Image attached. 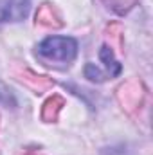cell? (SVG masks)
<instances>
[{"instance_id": "1", "label": "cell", "mask_w": 153, "mask_h": 155, "mask_svg": "<svg viewBox=\"0 0 153 155\" xmlns=\"http://www.w3.org/2000/svg\"><path fill=\"white\" fill-rule=\"evenodd\" d=\"M38 54L47 61L72 63L77 54V41L70 36H49L38 45Z\"/></svg>"}, {"instance_id": "2", "label": "cell", "mask_w": 153, "mask_h": 155, "mask_svg": "<svg viewBox=\"0 0 153 155\" xmlns=\"http://www.w3.org/2000/svg\"><path fill=\"white\" fill-rule=\"evenodd\" d=\"M31 0H0V24L20 22L27 16Z\"/></svg>"}, {"instance_id": "3", "label": "cell", "mask_w": 153, "mask_h": 155, "mask_svg": "<svg viewBox=\"0 0 153 155\" xmlns=\"http://www.w3.org/2000/svg\"><path fill=\"white\" fill-rule=\"evenodd\" d=\"M117 97H119L121 105H122L126 110H133V108H137V107L142 103V97H144L142 85L137 83V81H130V83L119 87Z\"/></svg>"}, {"instance_id": "4", "label": "cell", "mask_w": 153, "mask_h": 155, "mask_svg": "<svg viewBox=\"0 0 153 155\" xmlns=\"http://www.w3.org/2000/svg\"><path fill=\"white\" fill-rule=\"evenodd\" d=\"M36 24L47 29H58L63 25V20H61L60 11L52 4H41L36 13Z\"/></svg>"}, {"instance_id": "5", "label": "cell", "mask_w": 153, "mask_h": 155, "mask_svg": "<svg viewBox=\"0 0 153 155\" xmlns=\"http://www.w3.org/2000/svg\"><path fill=\"white\" fill-rule=\"evenodd\" d=\"M63 105H65V99H63L61 96H58V94H52V96L43 103V107H41V119L47 121V123L56 121L60 110L63 108Z\"/></svg>"}, {"instance_id": "6", "label": "cell", "mask_w": 153, "mask_h": 155, "mask_svg": "<svg viewBox=\"0 0 153 155\" xmlns=\"http://www.w3.org/2000/svg\"><path fill=\"white\" fill-rule=\"evenodd\" d=\"M99 58H101V61L105 63V67H106L108 76H110V78H115V76H119V74H121L122 67H121V63L115 60L112 47L103 45V47H101V51H99Z\"/></svg>"}, {"instance_id": "7", "label": "cell", "mask_w": 153, "mask_h": 155, "mask_svg": "<svg viewBox=\"0 0 153 155\" xmlns=\"http://www.w3.org/2000/svg\"><path fill=\"white\" fill-rule=\"evenodd\" d=\"M20 79L25 81L27 87L34 88L36 92H43V90L54 87V81H52V79H49L47 76H38V74H34V72H31V71H25Z\"/></svg>"}, {"instance_id": "8", "label": "cell", "mask_w": 153, "mask_h": 155, "mask_svg": "<svg viewBox=\"0 0 153 155\" xmlns=\"http://www.w3.org/2000/svg\"><path fill=\"white\" fill-rule=\"evenodd\" d=\"M85 78L90 79V81H96V83H103V81H106L110 76H108V74H103L101 69L96 67L94 63H88V65L85 67Z\"/></svg>"}, {"instance_id": "9", "label": "cell", "mask_w": 153, "mask_h": 155, "mask_svg": "<svg viewBox=\"0 0 153 155\" xmlns=\"http://www.w3.org/2000/svg\"><path fill=\"white\" fill-rule=\"evenodd\" d=\"M25 155H41V153H36V152H29V153H25Z\"/></svg>"}]
</instances>
